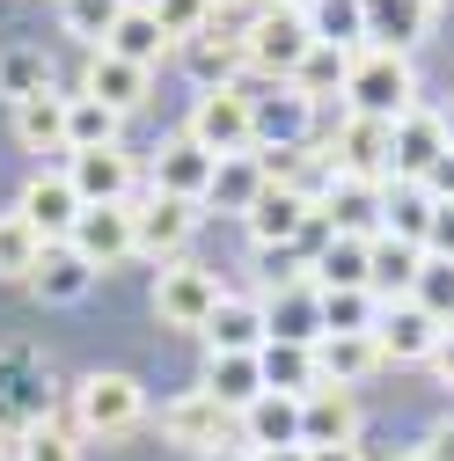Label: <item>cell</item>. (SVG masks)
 Instances as JSON below:
<instances>
[{
	"label": "cell",
	"instance_id": "obj_42",
	"mask_svg": "<svg viewBox=\"0 0 454 461\" xmlns=\"http://www.w3.org/2000/svg\"><path fill=\"white\" fill-rule=\"evenodd\" d=\"M15 461H81V447L51 425V418H37V425L23 432V447H15Z\"/></svg>",
	"mask_w": 454,
	"mask_h": 461
},
{
	"label": "cell",
	"instance_id": "obj_14",
	"mask_svg": "<svg viewBox=\"0 0 454 461\" xmlns=\"http://www.w3.org/2000/svg\"><path fill=\"white\" fill-rule=\"evenodd\" d=\"M352 439H359V402H352V388L315 381V388L301 395V447H352Z\"/></svg>",
	"mask_w": 454,
	"mask_h": 461
},
{
	"label": "cell",
	"instance_id": "obj_5",
	"mask_svg": "<svg viewBox=\"0 0 454 461\" xmlns=\"http://www.w3.org/2000/svg\"><path fill=\"white\" fill-rule=\"evenodd\" d=\"M227 294H220V271H205V264H161V278H154V315L168 322V330H198L205 337V322H213V308H220Z\"/></svg>",
	"mask_w": 454,
	"mask_h": 461
},
{
	"label": "cell",
	"instance_id": "obj_26",
	"mask_svg": "<svg viewBox=\"0 0 454 461\" xmlns=\"http://www.w3.org/2000/svg\"><path fill=\"white\" fill-rule=\"evenodd\" d=\"M367 242L374 235H330L315 257V285L322 294H367Z\"/></svg>",
	"mask_w": 454,
	"mask_h": 461
},
{
	"label": "cell",
	"instance_id": "obj_25",
	"mask_svg": "<svg viewBox=\"0 0 454 461\" xmlns=\"http://www.w3.org/2000/svg\"><path fill=\"white\" fill-rule=\"evenodd\" d=\"M205 388L242 418L250 402L264 395V359H257V352H213V359H205Z\"/></svg>",
	"mask_w": 454,
	"mask_h": 461
},
{
	"label": "cell",
	"instance_id": "obj_38",
	"mask_svg": "<svg viewBox=\"0 0 454 461\" xmlns=\"http://www.w3.org/2000/svg\"><path fill=\"white\" fill-rule=\"evenodd\" d=\"M345 74H352V51H330V44H315L308 59H301V74H294V88H301L308 103H322V95H345Z\"/></svg>",
	"mask_w": 454,
	"mask_h": 461
},
{
	"label": "cell",
	"instance_id": "obj_13",
	"mask_svg": "<svg viewBox=\"0 0 454 461\" xmlns=\"http://www.w3.org/2000/svg\"><path fill=\"white\" fill-rule=\"evenodd\" d=\"M242 220H250V235H257L264 249H286V242H301V235H308L315 198H308V191H294V184H264V198H257Z\"/></svg>",
	"mask_w": 454,
	"mask_h": 461
},
{
	"label": "cell",
	"instance_id": "obj_30",
	"mask_svg": "<svg viewBox=\"0 0 454 461\" xmlns=\"http://www.w3.org/2000/svg\"><path fill=\"white\" fill-rule=\"evenodd\" d=\"M432 8L425 0H367V44H395V51H411L425 37Z\"/></svg>",
	"mask_w": 454,
	"mask_h": 461
},
{
	"label": "cell",
	"instance_id": "obj_7",
	"mask_svg": "<svg viewBox=\"0 0 454 461\" xmlns=\"http://www.w3.org/2000/svg\"><path fill=\"white\" fill-rule=\"evenodd\" d=\"M198 235V205L184 198H132V257H154V264H177Z\"/></svg>",
	"mask_w": 454,
	"mask_h": 461
},
{
	"label": "cell",
	"instance_id": "obj_49",
	"mask_svg": "<svg viewBox=\"0 0 454 461\" xmlns=\"http://www.w3.org/2000/svg\"><path fill=\"white\" fill-rule=\"evenodd\" d=\"M257 461H308V447H264Z\"/></svg>",
	"mask_w": 454,
	"mask_h": 461
},
{
	"label": "cell",
	"instance_id": "obj_31",
	"mask_svg": "<svg viewBox=\"0 0 454 461\" xmlns=\"http://www.w3.org/2000/svg\"><path fill=\"white\" fill-rule=\"evenodd\" d=\"M308 37L330 51H359L367 44V0H315L308 8Z\"/></svg>",
	"mask_w": 454,
	"mask_h": 461
},
{
	"label": "cell",
	"instance_id": "obj_15",
	"mask_svg": "<svg viewBox=\"0 0 454 461\" xmlns=\"http://www.w3.org/2000/svg\"><path fill=\"white\" fill-rule=\"evenodd\" d=\"M213 168H220V161H213L198 140H168V147L154 154V191H161V198H184V205H205Z\"/></svg>",
	"mask_w": 454,
	"mask_h": 461
},
{
	"label": "cell",
	"instance_id": "obj_46",
	"mask_svg": "<svg viewBox=\"0 0 454 461\" xmlns=\"http://www.w3.org/2000/svg\"><path fill=\"white\" fill-rule=\"evenodd\" d=\"M425 366H432V374H440V381H447V388H454V330H447V337H440V352H432V359H425Z\"/></svg>",
	"mask_w": 454,
	"mask_h": 461
},
{
	"label": "cell",
	"instance_id": "obj_12",
	"mask_svg": "<svg viewBox=\"0 0 454 461\" xmlns=\"http://www.w3.org/2000/svg\"><path fill=\"white\" fill-rule=\"evenodd\" d=\"M447 147H454V140H447V125H440V110H404V118H395V176H388V184H425Z\"/></svg>",
	"mask_w": 454,
	"mask_h": 461
},
{
	"label": "cell",
	"instance_id": "obj_48",
	"mask_svg": "<svg viewBox=\"0 0 454 461\" xmlns=\"http://www.w3.org/2000/svg\"><path fill=\"white\" fill-rule=\"evenodd\" d=\"M198 461H257L250 447H235V439H227V447H213V454H198Z\"/></svg>",
	"mask_w": 454,
	"mask_h": 461
},
{
	"label": "cell",
	"instance_id": "obj_37",
	"mask_svg": "<svg viewBox=\"0 0 454 461\" xmlns=\"http://www.w3.org/2000/svg\"><path fill=\"white\" fill-rule=\"evenodd\" d=\"M125 8H132V0H59V23H67V37H81V44L103 51Z\"/></svg>",
	"mask_w": 454,
	"mask_h": 461
},
{
	"label": "cell",
	"instance_id": "obj_21",
	"mask_svg": "<svg viewBox=\"0 0 454 461\" xmlns=\"http://www.w3.org/2000/svg\"><path fill=\"white\" fill-rule=\"evenodd\" d=\"M147 88H154V74H147V67H132V59H118V51H95V59H88V81H81V95L110 103L118 118L147 103Z\"/></svg>",
	"mask_w": 454,
	"mask_h": 461
},
{
	"label": "cell",
	"instance_id": "obj_32",
	"mask_svg": "<svg viewBox=\"0 0 454 461\" xmlns=\"http://www.w3.org/2000/svg\"><path fill=\"white\" fill-rule=\"evenodd\" d=\"M118 110L95 103V95H67V154H88V147H118Z\"/></svg>",
	"mask_w": 454,
	"mask_h": 461
},
{
	"label": "cell",
	"instance_id": "obj_34",
	"mask_svg": "<svg viewBox=\"0 0 454 461\" xmlns=\"http://www.w3.org/2000/svg\"><path fill=\"white\" fill-rule=\"evenodd\" d=\"M15 140L23 147H67V95H30V103H15Z\"/></svg>",
	"mask_w": 454,
	"mask_h": 461
},
{
	"label": "cell",
	"instance_id": "obj_51",
	"mask_svg": "<svg viewBox=\"0 0 454 461\" xmlns=\"http://www.w3.org/2000/svg\"><path fill=\"white\" fill-rule=\"evenodd\" d=\"M440 125H447V140H454V103H447V110H440Z\"/></svg>",
	"mask_w": 454,
	"mask_h": 461
},
{
	"label": "cell",
	"instance_id": "obj_22",
	"mask_svg": "<svg viewBox=\"0 0 454 461\" xmlns=\"http://www.w3.org/2000/svg\"><path fill=\"white\" fill-rule=\"evenodd\" d=\"M264 337H271L264 301H242V294H227V301L213 308V322H205V344H213V352H264Z\"/></svg>",
	"mask_w": 454,
	"mask_h": 461
},
{
	"label": "cell",
	"instance_id": "obj_16",
	"mask_svg": "<svg viewBox=\"0 0 454 461\" xmlns=\"http://www.w3.org/2000/svg\"><path fill=\"white\" fill-rule=\"evenodd\" d=\"M425 271V249L404 242V235H374L367 242V294L374 301H411V285Z\"/></svg>",
	"mask_w": 454,
	"mask_h": 461
},
{
	"label": "cell",
	"instance_id": "obj_33",
	"mask_svg": "<svg viewBox=\"0 0 454 461\" xmlns=\"http://www.w3.org/2000/svg\"><path fill=\"white\" fill-rule=\"evenodd\" d=\"M88 278H95V264H81L67 242H51V249H44V264L30 271V285H37L44 301H81V294H88Z\"/></svg>",
	"mask_w": 454,
	"mask_h": 461
},
{
	"label": "cell",
	"instance_id": "obj_23",
	"mask_svg": "<svg viewBox=\"0 0 454 461\" xmlns=\"http://www.w3.org/2000/svg\"><path fill=\"white\" fill-rule=\"evenodd\" d=\"M177 51H184V67H191L198 88H235V74H242V37H227V30H198Z\"/></svg>",
	"mask_w": 454,
	"mask_h": 461
},
{
	"label": "cell",
	"instance_id": "obj_24",
	"mask_svg": "<svg viewBox=\"0 0 454 461\" xmlns=\"http://www.w3.org/2000/svg\"><path fill=\"white\" fill-rule=\"evenodd\" d=\"M264 154L250 147V154H220V168H213V191H205V205H220V212H250L257 198H264Z\"/></svg>",
	"mask_w": 454,
	"mask_h": 461
},
{
	"label": "cell",
	"instance_id": "obj_35",
	"mask_svg": "<svg viewBox=\"0 0 454 461\" xmlns=\"http://www.w3.org/2000/svg\"><path fill=\"white\" fill-rule=\"evenodd\" d=\"M44 235L23 220V212H0V278H30L37 264H44Z\"/></svg>",
	"mask_w": 454,
	"mask_h": 461
},
{
	"label": "cell",
	"instance_id": "obj_55",
	"mask_svg": "<svg viewBox=\"0 0 454 461\" xmlns=\"http://www.w3.org/2000/svg\"><path fill=\"white\" fill-rule=\"evenodd\" d=\"M425 8H447V0H425Z\"/></svg>",
	"mask_w": 454,
	"mask_h": 461
},
{
	"label": "cell",
	"instance_id": "obj_40",
	"mask_svg": "<svg viewBox=\"0 0 454 461\" xmlns=\"http://www.w3.org/2000/svg\"><path fill=\"white\" fill-rule=\"evenodd\" d=\"M411 301H418L432 322L454 330V264H447V257H425V271H418V285H411Z\"/></svg>",
	"mask_w": 454,
	"mask_h": 461
},
{
	"label": "cell",
	"instance_id": "obj_43",
	"mask_svg": "<svg viewBox=\"0 0 454 461\" xmlns=\"http://www.w3.org/2000/svg\"><path fill=\"white\" fill-rule=\"evenodd\" d=\"M425 257L454 264V198H432V227H425Z\"/></svg>",
	"mask_w": 454,
	"mask_h": 461
},
{
	"label": "cell",
	"instance_id": "obj_9",
	"mask_svg": "<svg viewBox=\"0 0 454 461\" xmlns=\"http://www.w3.org/2000/svg\"><path fill=\"white\" fill-rule=\"evenodd\" d=\"M161 432L177 447H191V454H213V447H227V432H235V411H227L213 388H191V395H177L161 411Z\"/></svg>",
	"mask_w": 454,
	"mask_h": 461
},
{
	"label": "cell",
	"instance_id": "obj_18",
	"mask_svg": "<svg viewBox=\"0 0 454 461\" xmlns=\"http://www.w3.org/2000/svg\"><path fill=\"white\" fill-rule=\"evenodd\" d=\"M381 366V344H374V330H330V337H315V381H330V388H352V381H367Z\"/></svg>",
	"mask_w": 454,
	"mask_h": 461
},
{
	"label": "cell",
	"instance_id": "obj_53",
	"mask_svg": "<svg viewBox=\"0 0 454 461\" xmlns=\"http://www.w3.org/2000/svg\"><path fill=\"white\" fill-rule=\"evenodd\" d=\"M220 8H242V0H220Z\"/></svg>",
	"mask_w": 454,
	"mask_h": 461
},
{
	"label": "cell",
	"instance_id": "obj_3",
	"mask_svg": "<svg viewBox=\"0 0 454 461\" xmlns=\"http://www.w3.org/2000/svg\"><path fill=\"white\" fill-rule=\"evenodd\" d=\"M184 140H198L213 161H220V154H250V147H257V103H250L242 88H198Z\"/></svg>",
	"mask_w": 454,
	"mask_h": 461
},
{
	"label": "cell",
	"instance_id": "obj_1",
	"mask_svg": "<svg viewBox=\"0 0 454 461\" xmlns=\"http://www.w3.org/2000/svg\"><path fill=\"white\" fill-rule=\"evenodd\" d=\"M345 110H359V118H404V110H418L411 51L359 44V51H352V74H345Z\"/></svg>",
	"mask_w": 454,
	"mask_h": 461
},
{
	"label": "cell",
	"instance_id": "obj_44",
	"mask_svg": "<svg viewBox=\"0 0 454 461\" xmlns=\"http://www.w3.org/2000/svg\"><path fill=\"white\" fill-rule=\"evenodd\" d=\"M425 191H432V198H454V147L440 154V168H432V176H425Z\"/></svg>",
	"mask_w": 454,
	"mask_h": 461
},
{
	"label": "cell",
	"instance_id": "obj_28",
	"mask_svg": "<svg viewBox=\"0 0 454 461\" xmlns=\"http://www.w3.org/2000/svg\"><path fill=\"white\" fill-rule=\"evenodd\" d=\"M264 322H271V337L315 344V337H322V285H315V278H308V285H286V294L264 308Z\"/></svg>",
	"mask_w": 454,
	"mask_h": 461
},
{
	"label": "cell",
	"instance_id": "obj_17",
	"mask_svg": "<svg viewBox=\"0 0 454 461\" xmlns=\"http://www.w3.org/2000/svg\"><path fill=\"white\" fill-rule=\"evenodd\" d=\"M250 103H257V147H308L315 103H308L294 81H278L271 95H250Z\"/></svg>",
	"mask_w": 454,
	"mask_h": 461
},
{
	"label": "cell",
	"instance_id": "obj_11",
	"mask_svg": "<svg viewBox=\"0 0 454 461\" xmlns=\"http://www.w3.org/2000/svg\"><path fill=\"white\" fill-rule=\"evenodd\" d=\"M67 184L81 191V205H132V154L125 147L67 154Z\"/></svg>",
	"mask_w": 454,
	"mask_h": 461
},
{
	"label": "cell",
	"instance_id": "obj_27",
	"mask_svg": "<svg viewBox=\"0 0 454 461\" xmlns=\"http://www.w3.org/2000/svg\"><path fill=\"white\" fill-rule=\"evenodd\" d=\"M103 51H118V59H132V67H147V74H154V67H161L168 51H177V44H168V30H161V23L147 15V8H125Z\"/></svg>",
	"mask_w": 454,
	"mask_h": 461
},
{
	"label": "cell",
	"instance_id": "obj_47",
	"mask_svg": "<svg viewBox=\"0 0 454 461\" xmlns=\"http://www.w3.org/2000/svg\"><path fill=\"white\" fill-rule=\"evenodd\" d=\"M308 461H367L359 447H308Z\"/></svg>",
	"mask_w": 454,
	"mask_h": 461
},
{
	"label": "cell",
	"instance_id": "obj_20",
	"mask_svg": "<svg viewBox=\"0 0 454 461\" xmlns=\"http://www.w3.org/2000/svg\"><path fill=\"white\" fill-rule=\"evenodd\" d=\"M235 425H242V447H250V454H264V447H301V395L264 388Z\"/></svg>",
	"mask_w": 454,
	"mask_h": 461
},
{
	"label": "cell",
	"instance_id": "obj_52",
	"mask_svg": "<svg viewBox=\"0 0 454 461\" xmlns=\"http://www.w3.org/2000/svg\"><path fill=\"white\" fill-rule=\"evenodd\" d=\"M395 461H425V447H411V454H395Z\"/></svg>",
	"mask_w": 454,
	"mask_h": 461
},
{
	"label": "cell",
	"instance_id": "obj_29",
	"mask_svg": "<svg viewBox=\"0 0 454 461\" xmlns=\"http://www.w3.org/2000/svg\"><path fill=\"white\" fill-rule=\"evenodd\" d=\"M264 388L278 395H308L315 388V344H294V337H264Z\"/></svg>",
	"mask_w": 454,
	"mask_h": 461
},
{
	"label": "cell",
	"instance_id": "obj_54",
	"mask_svg": "<svg viewBox=\"0 0 454 461\" xmlns=\"http://www.w3.org/2000/svg\"><path fill=\"white\" fill-rule=\"evenodd\" d=\"M0 461H8V439H0Z\"/></svg>",
	"mask_w": 454,
	"mask_h": 461
},
{
	"label": "cell",
	"instance_id": "obj_19",
	"mask_svg": "<svg viewBox=\"0 0 454 461\" xmlns=\"http://www.w3.org/2000/svg\"><path fill=\"white\" fill-rule=\"evenodd\" d=\"M30 227H37V235L44 242H67L74 235V220H81V191L67 184V176H30L23 184V205H15Z\"/></svg>",
	"mask_w": 454,
	"mask_h": 461
},
{
	"label": "cell",
	"instance_id": "obj_41",
	"mask_svg": "<svg viewBox=\"0 0 454 461\" xmlns=\"http://www.w3.org/2000/svg\"><path fill=\"white\" fill-rule=\"evenodd\" d=\"M374 315H381L374 294H322V337L330 330H374Z\"/></svg>",
	"mask_w": 454,
	"mask_h": 461
},
{
	"label": "cell",
	"instance_id": "obj_2",
	"mask_svg": "<svg viewBox=\"0 0 454 461\" xmlns=\"http://www.w3.org/2000/svg\"><path fill=\"white\" fill-rule=\"evenodd\" d=\"M235 37H242V67L264 74V81H294L301 59L315 51L308 15H294V8H264V15H257L250 30H235Z\"/></svg>",
	"mask_w": 454,
	"mask_h": 461
},
{
	"label": "cell",
	"instance_id": "obj_36",
	"mask_svg": "<svg viewBox=\"0 0 454 461\" xmlns=\"http://www.w3.org/2000/svg\"><path fill=\"white\" fill-rule=\"evenodd\" d=\"M0 95H8V103L51 95V59H44V51H30V44H15V51H0Z\"/></svg>",
	"mask_w": 454,
	"mask_h": 461
},
{
	"label": "cell",
	"instance_id": "obj_8",
	"mask_svg": "<svg viewBox=\"0 0 454 461\" xmlns=\"http://www.w3.org/2000/svg\"><path fill=\"white\" fill-rule=\"evenodd\" d=\"M440 337H447V322H432L418 301H381V315H374L381 366H418V359H432Z\"/></svg>",
	"mask_w": 454,
	"mask_h": 461
},
{
	"label": "cell",
	"instance_id": "obj_39",
	"mask_svg": "<svg viewBox=\"0 0 454 461\" xmlns=\"http://www.w3.org/2000/svg\"><path fill=\"white\" fill-rule=\"evenodd\" d=\"M147 15L168 30V44H191L198 30H213V15H220V0H147Z\"/></svg>",
	"mask_w": 454,
	"mask_h": 461
},
{
	"label": "cell",
	"instance_id": "obj_45",
	"mask_svg": "<svg viewBox=\"0 0 454 461\" xmlns=\"http://www.w3.org/2000/svg\"><path fill=\"white\" fill-rule=\"evenodd\" d=\"M425 461H454V425H432L425 432Z\"/></svg>",
	"mask_w": 454,
	"mask_h": 461
},
{
	"label": "cell",
	"instance_id": "obj_4",
	"mask_svg": "<svg viewBox=\"0 0 454 461\" xmlns=\"http://www.w3.org/2000/svg\"><path fill=\"white\" fill-rule=\"evenodd\" d=\"M140 411H147V395H140L132 374H88V381L74 388V425H81L88 439H125V432L140 425Z\"/></svg>",
	"mask_w": 454,
	"mask_h": 461
},
{
	"label": "cell",
	"instance_id": "obj_6",
	"mask_svg": "<svg viewBox=\"0 0 454 461\" xmlns=\"http://www.w3.org/2000/svg\"><path fill=\"white\" fill-rule=\"evenodd\" d=\"M330 161H337V176L388 184L395 176V118H359V110H345V125L330 140Z\"/></svg>",
	"mask_w": 454,
	"mask_h": 461
},
{
	"label": "cell",
	"instance_id": "obj_10",
	"mask_svg": "<svg viewBox=\"0 0 454 461\" xmlns=\"http://www.w3.org/2000/svg\"><path fill=\"white\" fill-rule=\"evenodd\" d=\"M67 249H74L81 264H95V271L125 264V257H132V205H81Z\"/></svg>",
	"mask_w": 454,
	"mask_h": 461
},
{
	"label": "cell",
	"instance_id": "obj_50",
	"mask_svg": "<svg viewBox=\"0 0 454 461\" xmlns=\"http://www.w3.org/2000/svg\"><path fill=\"white\" fill-rule=\"evenodd\" d=\"M271 8H294V15H308V8H315V0H271Z\"/></svg>",
	"mask_w": 454,
	"mask_h": 461
}]
</instances>
